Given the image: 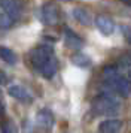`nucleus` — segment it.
Wrapping results in <instances>:
<instances>
[{"label": "nucleus", "mask_w": 131, "mask_h": 133, "mask_svg": "<svg viewBox=\"0 0 131 133\" xmlns=\"http://www.w3.org/2000/svg\"><path fill=\"white\" fill-rule=\"evenodd\" d=\"M121 103L110 93H104L97 96L91 103V111L95 115H115L119 112Z\"/></svg>", "instance_id": "obj_1"}, {"label": "nucleus", "mask_w": 131, "mask_h": 133, "mask_svg": "<svg viewBox=\"0 0 131 133\" xmlns=\"http://www.w3.org/2000/svg\"><path fill=\"white\" fill-rule=\"evenodd\" d=\"M52 55H54V48L51 45H40V46H36L30 51L28 58L30 63L33 64V67L36 70H39Z\"/></svg>", "instance_id": "obj_2"}, {"label": "nucleus", "mask_w": 131, "mask_h": 133, "mask_svg": "<svg viewBox=\"0 0 131 133\" xmlns=\"http://www.w3.org/2000/svg\"><path fill=\"white\" fill-rule=\"evenodd\" d=\"M104 85L107 87V93H116L122 97H128L131 94V81L125 76H115L112 79H106Z\"/></svg>", "instance_id": "obj_3"}, {"label": "nucleus", "mask_w": 131, "mask_h": 133, "mask_svg": "<svg viewBox=\"0 0 131 133\" xmlns=\"http://www.w3.org/2000/svg\"><path fill=\"white\" fill-rule=\"evenodd\" d=\"M37 18L40 19L45 25H55L58 23V8L54 3H45L43 6L37 11Z\"/></svg>", "instance_id": "obj_4"}, {"label": "nucleus", "mask_w": 131, "mask_h": 133, "mask_svg": "<svg viewBox=\"0 0 131 133\" xmlns=\"http://www.w3.org/2000/svg\"><path fill=\"white\" fill-rule=\"evenodd\" d=\"M0 11L5 12L15 23L23 15V6L19 0H0Z\"/></svg>", "instance_id": "obj_5"}, {"label": "nucleus", "mask_w": 131, "mask_h": 133, "mask_svg": "<svg viewBox=\"0 0 131 133\" xmlns=\"http://www.w3.org/2000/svg\"><path fill=\"white\" fill-rule=\"evenodd\" d=\"M95 27L104 36H110V35H113V31H115V23H113V19L106 17V15H98L95 18Z\"/></svg>", "instance_id": "obj_6"}, {"label": "nucleus", "mask_w": 131, "mask_h": 133, "mask_svg": "<svg viewBox=\"0 0 131 133\" xmlns=\"http://www.w3.org/2000/svg\"><path fill=\"white\" fill-rule=\"evenodd\" d=\"M64 43L67 48L75 49V51H79V49L83 48V41L69 27L64 29Z\"/></svg>", "instance_id": "obj_7"}, {"label": "nucleus", "mask_w": 131, "mask_h": 133, "mask_svg": "<svg viewBox=\"0 0 131 133\" xmlns=\"http://www.w3.org/2000/svg\"><path fill=\"white\" fill-rule=\"evenodd\" d=\"M8 93H9V96H12L13 99H17V100H19V102L31 103V100H33L31 94H30L24 87H21V85H17V84L11 85V87L8 88Z\"/></svg>", "instance_id": "obj_8"}, {"label": "nucleus", "mask_w": 131, "mask_h": 133, "mask_svg": "<svg viewBox=\"0 0 131 133\" xmlns=\"http://www.w3.org/2000/svg\"><path fill=\"white\" fill-rule=\"evenodd\" d=\"M57 70H58V61H57V58H55V55H52V57H51V58H49V60H48L46 63L39 69L40 75L45 79L54 78L55 73H57Z\"/></svg>", "instance_id": "obj_9"}, {"label": "nucleus", "mask_w": 131, "mask_h": 133, "mask_svg": "<svg viewBox=\"0 0 131 133\" xmlns=\"http://www.w3.org/2000/svg\"><path fill=\"white\" fill-rule=\"evenodd\" d=\"M122 127V123L116 118H109V120H104L100 123L98 126V130L100 133H119Z\"/></svg>", "instance_id": "obj_10"}, {"label": "nucleus", "mask_w": 131, "mask_h": 133, "mask_svg": "<svg viewBox=\"0 0 131 133\" xmlns=\"http://www.w3.org/2000/svg\"><path fill=\"white\" fill-rule=\"evenodd\" d=\"M71 17L76 19L79 24L82 25H91L92 24V17L91 14L86 11V9H82V8H75L71 11Z\"/></svg>", "instance_id": "obj_11"}, {"label": "nucleus", "mask_w": 131, "mask_h": 133, "mask_svg": "<svg viewBox=\"0 0 131 133\" xmlns=\"http://www.w3.org/2000/svg\"><path fill=\"white\" fill-rule=\"evenodd\" d=\"M37 123H39V126H42L43 129H51L54 126V115L51 111H48V109H42L40 112L37 114Z\"/></svg>", "instance_id": "obj_12"}, {"label": "nucleus", "mask_w": 131, "mask_h": 133, "mask_svg": "<svg viewBox=\"0 0 131 133\" xmlns=\"http://www.w3.org/2000/svg\"><path fill=\"white\" fill-rule=\"evenodd\" d=\"M71 63H73L75 66H77V67H82V69L89 67L91 64H92L91 58H89L86 54H83V52H76L75 55H71Z\"/></svg>", "instance_id": "obj_13"}, {"label": "nucleus", "mask_w": 131, "mask_h": 133, "mask_svg": "<svg viewBox=\"0 0 131 133\" xmlns=\"http://www.w3.org/2000/svg\"><path fill=\"white\" fill-rule=\"evenodd\" d=\"M0 58L5 63H8V64H15L18 61L17 54L11 48H8V46H0Z\"/></svg>", "instance_id": "obj_14"}, {"label": "nucleus", "mask_w": 131, "mask_h": 133, "mask_svg": "<svg viewBox=\"0 0 131 133\" xmlns=\"http://www.w3.org/2000/svg\"><path fill=\"white\" fill-rule=\"evenodd\" d=\"M12 25H13V21H12L8 15H6L5 12H2L0 11V29H11Z\"/></svg>", "instance_id": "obj_15"}, {"label": "nucleus", "mask_w": 131, "mask_h": 133, "mask_svg": "<svg viewBox=\"0 0 131 133\" xmlns=\"http://www.w3.org/2000/svg\"><path fill=\"white\" fill-rule=\"evenodd\" d=\"M121 33L125 41L131 45V25H121Z\"/></svg>", "instance_id": "obj_16"}, {"label": "nucleus", "mask_w": 131, "mask_h": 133, "mask_svg": "<svg viewBox=\"0 0 131 133\" xmlns=\"http://www.w3.org/2000/svg\"><path fill=\"white\" fill-rule=\"evenodd\" d=\"M2 133H17V127H15L13 123L6 121L5 124L2 126Z\"/></svg>", "instance_id": "obj_17"}, {"label": "nucleus", "mask_w": 131, "mask_h": 133, "mask_svg": "<svg viewBox=\"0 0 131 133\" xmlns=\"http://www.w3.org/2000/svg\"><path fill=\"white\" fill-rule=\"evenodd\" d=\"M8 84V75L3 70H0V85H6Z\"/></svg>", "instance_id": "obj_18"}, {"label": "nucleus", "mask_w": 131, "mask_h": 133, "mask_svg": "<svg viewBox=\"0 0 131 133\" xmlns=\"http://www.w3.org/2000/svg\"><path fill=\"white\" fill-rule=\"evenodd\" d=\"M3 112H5V111H3V103L0 102V115H3Z\"/></svg>", "instance_id": "obj_19"}, {"label": "nucleus", "mask_w": 131, "mask_h": 133, "mask_svg": "<svg viewBox=\"0 0 131 133\" xmlns=\"http://www.w3.org/2000/svg\"><path fill=\"white\" fill-rule=\"evenodd\" d=\"M125 5H128V6H131V0H122Z\"/></svg>", "instance_id": "obj_20"}, {"label": "nucleus", "mask_w": 131, "mask_h": 133, "mask_svg": "<svg viewBox=\"0 0 131 133\" xmlns=\"http://www.w3.org/2000/svg\"><path fill=\"white\" fill-rule=\"evenodd\" d=\"M128 79H130V81H131V70H130V72H128Z\"/></svg>", "instance_id": "obj_21"}, {"label": "nucleus", "mask_w": 131, "mask_h": 133, "mask_svg": "<svg viewBox=\"0 0 131 133\" xmlns=\"http://www.w3.org/2000/svg\"><path fill=\"white\" fill-rule=\"evenodd\" d=\"M66 2H67V0H66Z\"/></svg>", "instance_id": "obj_22"}]
</instances>
